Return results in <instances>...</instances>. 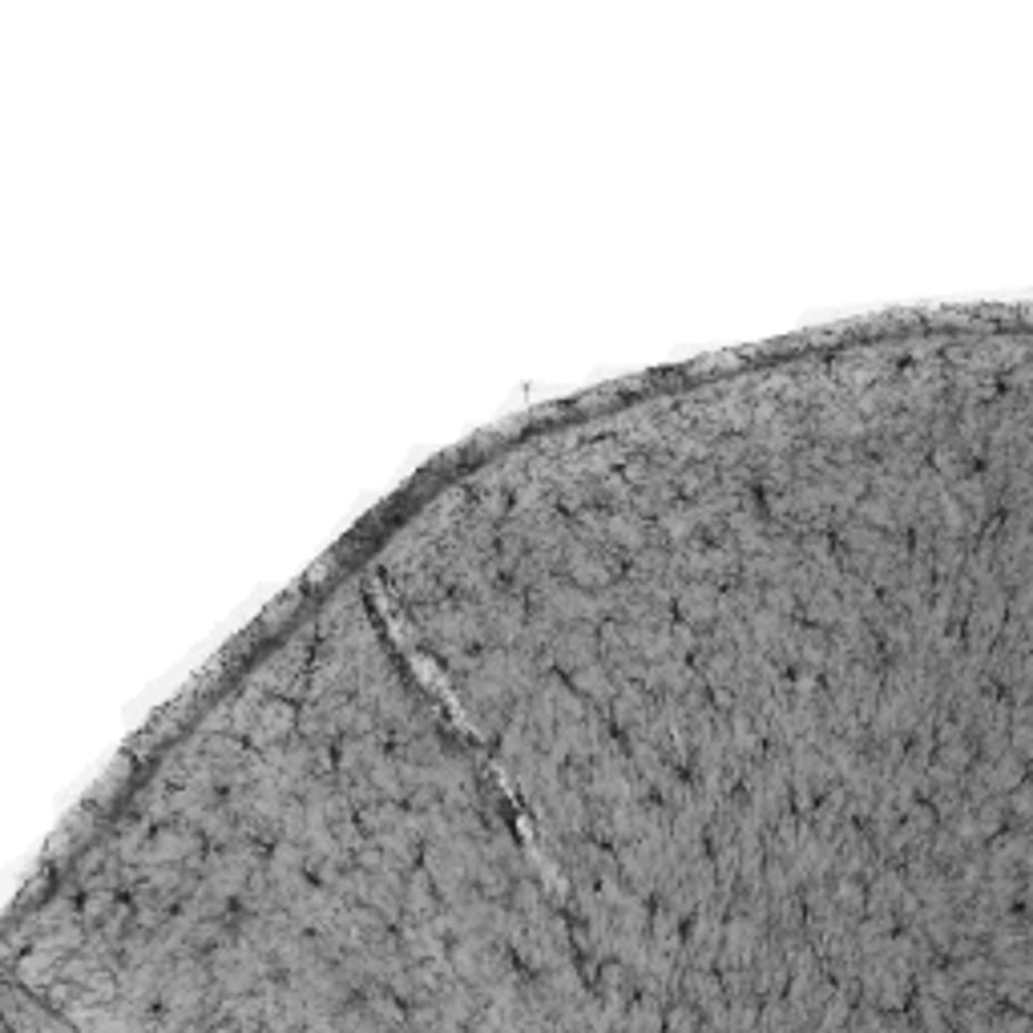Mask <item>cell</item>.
Wrapping results in <instances>:
<instances>
[{
	"mask_svg": "<svg viewBox=\"0 0 1033 1033\" xmlns=\"http://www.w3.org/2000/svg\"><path fill=\"white\" fill-rule=\"evenodd\" d=\"M291 727H295V707L287 698H271V703H262L259 715H255L250 739L259 743V747H271V743H284L287 735H291Z\"/></svg>",
	"mask_w": 1033,
	"mask_h": 1033,
	"instance_id": "obj_1",
	"label": "cell"
},
{
	"mask_svg": "<svg viewBox=\"0 0 1033 1033\" xmlns=\"http://www.w3.org/2000/svg\"><path fill=\"white\" fill-rule=\"evenodd\" d=\"M198 856V836L195 832H186V827H166V832H158V836L146 844L142 860H162V864H170V860H195Z\"/></svg>",
	"mask_w": 1033,
	"mask_h": 1033,
	"instance_id": "obj_2",
	"label": "cell"
}]
</instances>
